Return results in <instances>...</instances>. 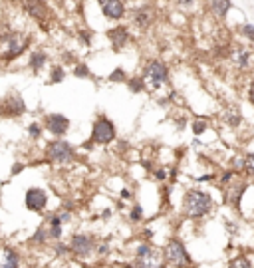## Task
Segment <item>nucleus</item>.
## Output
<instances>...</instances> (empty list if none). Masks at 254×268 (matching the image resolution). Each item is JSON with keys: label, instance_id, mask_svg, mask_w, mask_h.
Returning a JSON list of instances; mask_svg holds the SVG:
<instances>
[{"label": "nucleus", "instance_id": "obj_1", "mask_svg": "<svg viewBox=\"0 0 254 268\" xmlns=\"http://www.w3.org/2000/svg\"><path fill=\"white\" fill-rule=\"evenodd\" d=\"M215 208H217V203L209 191L198 189V187H191L185 191L183 201H181V210H183L185 219L202 221V219H207Z\"/></svg>", "mask_w": 254, "mask_h": 268}, {"label": "nucleus", "instance_id": "obj_2", "mask_svg": "<svg viewBox=\"0 0 254 268\" xmlns=\"http://www.w3.org/2000/svg\"><path fill=\"white\" fill-rule=\"evenodd\" d=\"M135 268H167L165 252L159 246H153L151 242H141L135 252H133V262Z\"/></svg>", "mask_w": 254, "mask_h": 268}, {"label": "nucleus", "instance_id": "obj_3", "mask_svg": "<svg viewBox=\"0 0 254 268\" xmlns=\"http://www.w3.org/2000/svg\"><path fill=\"white\" fill-rule=\"evenodd\" d=\"M163 252H165V260H167V266L171 268H193L195 266V260L191 256V252L187 250L185 242L177 237L169 238L163 246Z\"/></svg>", "mask_w": 254, "mask_h": 268}, {"label": "nucleus", "instance_id": "obj_4", "mask_svg": "<svg viewBox=\"0 0 254 268\" xmlns=\"http://www.w3.org/2000/svg\"><path fill=\"white\" fill-rule=\"evenodd\" d=\"M30 46V38L20 32H6L0 36V58L4 62H12Z\"/></svg>", "mask_w": 254, "mask_h": 268}, {"label": "nucleus", "instance_id": "obj_5", "mask_svg": "<svg viewBox=\"0 0 254 268\" xmlns=\"http://www.w3.org/2000/svg\"><path fill=\"white\" fill-rule=\"evenodd\" d=\"M143 82H145V88L149 89H161L163 86L169 84V68L165 62L161 60H151L147 62L145 70H143Z\"/></svg>", "mask_w": 254, "mask_h": 268}, {"label": "nucleus", "instance_id": "obj_6", "mask_svg": "<svg viewBox=\"0 0 254 268\" xmlns=\"http://www.w3.org/2000/svg\"><path fill=\"white\" fill-rule=\"evenodd\" d=\"M228 62L240 74H250L254 70V48L250 44H232Z\"/></svg>", "mask_w": 254, "mask_h": 268}, {"label": "nucleus", "instance_id": "obj_7", "mask_svg": "<svg viewBox=\"0 0 254 268\" xmlns=\"http://www.w3.org/2000/svg\"><path fill=\"white\" fill-rule=\"evenodd\" d=\"M46 159L52 161V163H70L74 159V147L70 141L66 139H56V141H50L46 145Z\"/></svg>", "mask_w": 254, "mask_h": 268}, {"label": "nucleus", "instance_id": "obj_8", "mask_svg": "<svg viewBox=\"0 0 254 268\" xmlns=\"http://www.w3.org/2000/svg\"><path fill=\"white\" fill-rule=\"evenodd\" d=\"M115 139V123L112 119H108L106 116H101L95 119L93 127H91V141L95 145H110Z\"/></svg>", "mask_w": 254, "mask_h": 268}, {"label": "nucleus", "instance_id": "obj_9", "mask_svg": "<svg viewBox=\"0 0 254 268\" xmlns=\"http://www.w3.org/2000/svg\"><path fill=\"white\" fill-rule=\"evenodd\" d=\"M93 250H97V240L89 235H82L76 233L70 240V252L78 258H87L93 254Z\"/></svg>", "mask_w": 254, "mask_h": 268}, {"label": "nucleus", "instance_id": "obj_10", "mask_svg": "<svg viewBox=\"0 0 254 268\" xmlns=\"http://www.w3.org/2000/svg\"><path fill=\"white\" fill-rule=\"evenodd\" d=\"M246 191H248V181L246 179H236L228 189H225L223 193H225V201H226V205L228 207H232L234 210H240V207H242V201H244V197H246Z\"/></svg>", "mask_w": 254, "mask_h": 268}, {"label": "nucleus", "instance_id": "obj_11", "mask_svg": "<svg viewBox=\"0 0 254 268\" xmlns=\"http://www.w3.org/2000/svg\"><path fill=\"white\" fill-rule=\"evenodd\" d=\"M24 112H26V103H24L20 93H12L6 99L0 101V116H4V118L22 116Z\"/></svg>", "mask_w": 254, "mask_h": 268}, {"label": "nucleus", "instance_id": "obj_12", "mask_svg": "<svg viewBox=\"0 0 254 268\" xmlns=\"http://www.w3.org/2000/svg\"><path fill=\"white\" fill-rule=\"evenodd\" d=\"M24 205L32 212H42L46 208V205H48V193L44 189H40V187H32L24 195Z\"/></svg>", "mask_w": 254, "mask_h": 268}, {"label": "nucleus", "instance_id": "obj_13", "mask_svg": "<svg viewBox=\"0 0 254 268\" xmlns=\"http://www.w3.org/2000/svg\"><path fill=\"white\" fill-rule=\"evenodd\" d=\"M22 6L42 28H46V20L50 16V10H48L44 0H22Z\"/></svg>", "mask_w": 254, "mask_h": 268}, {"label": "nucleus", "instance_id": "obj_14", "mask_svg": "<svg viewBox=\"0 0 254 268\" xmlns=\"http://www.w3.org/2000/svg\"><path fill=\"white\" fill-rule=\"evenodd\" d=\"M221 121H223V125L226 129L238 131L244 125V116H242V112L238 110L236 105H228V107H225L223 114H221Z\"/></svg>", "mask_w": 254, "mask_h": 268}, {"label": "nucleus", "instance_id": "obj_15", "mask_svg": "<svg viewBox=\"0 0 254 268\" xmlns=\"http://www.w3.org/2000/svg\"><path fill=\"white\" fill-rule=\"evenodd\" d=\"M44 125L52 135L60 137L70 129V119L66 116H62V114H48L44 118Z\"/></svg>", "mask_w": 254, "mask_h": 268}, {"label": "nucleus", "instance_id": "obj_16", "mask_svg": "<svg viewBox=\"0 0 254 268\" xmlns=\"http://www.w3.org/2000/svg\"><path fill=\"white\" fill-rule=\"evenodd\" d=\"M101 12L110 20H121L125 16V4L123 0H99Z\"/></svg>", "mask_w": 254, "mask_h": 268}, {"label": "nucleus", "instance_id": "obj_17", "mask_svg": "<svg viewBox=\"0 0 254 268\" xmlns=\"http://www.w3.org/2000/svg\"><path fill=\"white\" fill-rule=\"evenodd\" d=\"M131 20H133V24L137 28L147 30L151 24H153V20H155V10L151 8V6H139L137 10H133Z\"/></svg>", "mask_w": 254, "mask_h": 268}, {"label": "nucleus", "instance_id": "obj_18", "mask_svg": "<svg viewBox=\"0 0 254 268\" xmlns=\"http://www.w3.org/2000/svg\"><path fill=\"white\" fill-rule=\"evenodd\" d=\"M108 38L112 40V44H113V50L115 52H121L123 48H125V44L129 42V30H127V26H115V28H112V30H108Z\"/></svg>", "mask_w": 254, "mask_h": 268}, {"label": "nucleus", "instance_id": "obj_19", "mask_svg": "<svg viewBox=\"0 0 254 268\" xmlns=\"http://www.w3.org/2000/svg\"><path fill=\"white\" fill-rule=\"evenodd\" d=\"M20 254L10 246H0V268H18Z\"/></svg>", "mask_w": 254, "mask_h": 268}, {"label": "nucleus", "instance_id": "obj_20", "mask_svg": "<svg viewBox=\"0 0 254 268\" xmlns=\"http://www.w3.org/2000/svg\"><path fill=\"white\" fill-rule=\"evenodd\" d=\"M209 8H211V14H213L217 20H225L226 14H228L230 8H232V0H211Z\"/></svg>", "mask_w": 254, "mask_h": 268}, {"label": "nucleus", "instance_id": "obj_21", "mask_svg": "<svg viewBox=\"0 0 254 268\" xmlns=\"http://www.w3.org/2000/svg\"><path fill=\"white\" fill-rule=\"evenodd\" d=\"M225 268H254V256H250L246 252H238L232 258H228Z\"/></svg>", "mask_w": 254, "mask_h": 268}, {"label": "nucleus", "instance_id": "obj_22", "mask_svg": "<svg viewBox=\"0 0 254 268\" xmlns=\"http://www.w3.org/2000/svg\"><path fill=\"white\" fill-rule=\"evenodd\" d=\"M236 179H240V175H238L232 167H226V169H223V171L219 173V179H217V181H219V185H221L223 189H228Z\"/></svg>", "mask_w": 254, "mask_h": 268}, {"label": "nucleus", "instance_id": "obj_23", "mask_svg": "<svg viewBox=\"0 0 254 268\" xmlns=\"http://www.w3.org/2000/svg\"><path fill=\"white\" fill-rule=\"evenodd\" d=\"M46 64H48V54L44 50H34L32 56H30V68L34 72H40Z\"/></svg>", "mask_w": 254, "mask_h": 268}, {"label": "nucleus", "instance_id": "obj_24", "mask_svg": "<svg viewBox=\"0 0 254 268\" xmlns=\"http://www.w3.org/2000/svg\"><path fill=\"white\" fill-rule=\"evenodd\" d=\"M209 129H211V123H209V119H207V118H195V119L191 121V131H193V135H195V137L205 135Z\"/></svg>", "mask_w": 254, "mask_h": 268}, {"label": "nucleus", "instance_id": "obj_25", "mask_svg": "<svg viewBox=\"0 0 254 268\" xmlns=\"http://www.w3.org/2000/svg\"><path fill=\"white\" fill-rule=\"evenodd\" d=\"M238 34H240L242 40H246V44H254V24H250V22L240 24Z\"/></svg>", "mask_w": 254, "mask_h": 268}, {"label": "nucleus", "instance_id": "obj_26", "mask_svg": "<svg viewBox=\"0 0 254 268\" xmlns=\"http://www.w3.org/2000/svg\"><path fill=\"white\" fill-rule=\"evenodd\" d=\"M50 240V233H48V225H44V227H40L34 235H32V242L34 244H44V242H48Z\"/></svg>", "mask_w": 254, "mask_h": 268}, {"label": "nucleus", "instance_id": "obj_27", "mask_svg": "<svg viewBox=\"0 0 254 268\" xmlns=\"http://www.w3.org/2000/svg\"><path fill=\"white\" fill-rule=\"evenodd\" d=\"M64 78H66V70L62 66H54L52 70H50V82L52 84H60Z\"/></svg>", "mask_w": 254, "mask_h": 268}, {"label": "nucleus", "instance_id": "obj_28", "mask_svg": "<svg viewBox=\"0 0 254 268\" xmlns=\"http://www.w3.org/2000/svg\"><path fill=\"white\" fill-rule=\"evenodd\" d=\"M127 86H129V89H131L133 93H139V91H143V89H145V82H143V78H131V80H127Z\"/></svg>", "mask_w": 254, "mask_h": 268}, {"label": "nucleus", "instance_id": "obj_29", "mask_svg": "<svg viewBox=\"0 0 254 268\" xmlns=\"http://www.w3.org/2000/svg\"><path fill=\"white\" fill-rule=\"evenodd\" d=\"M129 219H131V223H141L143 221V207L141 205H133V208L129 212Z\"/></svg>", "mask_w": 254, "mask_h": 268}, {"label": "nucleus", "instance_id": "obj_30", "mask_svg": "<svg viewBox=\"0 0 254 268\" xmlns=\"http://www.w3.org/2000/svg\"><path fill=\"white\" fill-rule=\"evenodd\" d=\"M74 76H76V78H87V76H89L87 64H78V66L74 68Z\"/></svg>", "mask_w": 254, "mask_h": 268}, {"label": "nucleus", "instance_id": "obj_31", "mask_svg": "<svg viewBox=\"0 0 254 268\" xmlns=\"http://www.w3.org/2000/svg\"><path fill=\"white\" fill-rule=\"evenodd\" d=\"M110 80H112V82H127V76H125V72H123L121 68H117V70H113V72L110 74Z\"/></svg>", "mask_w": 254, "mask_h": 268}, {"label": "nucleus", "instance_id": "obj_32", "mask_svg": "<svg viewBox=\"0 0 254 268\" xmlns=\"http://www.w3.org/2000/svg\"><path fill=\"white\" fill-rule=\"evenodd\" d=\"M217 179H219V175H217V173H205V175L195 177V181H197V183H211V181H217Z\"/></svg>", "mask_w": 254, "mask_h": 268}, {"label": "nucleus", "instance_id": "obj_33", "mask_svg": "<svg viewBox=\"0 0 254 268\" xmlns=\"http://www.w3.org/2000/svg\"><path fill=\"white\" fill-rule=\"evenodd\" d=\"M48 233H50V238L58 240V238H62L64 229H62V227H52V225H48Z\"/></svg>", "mask_w": 254, "mask_h": 268}, {"label": "nucleus", "instance_id": "obj_34", "mask_svg": "<svg viewBox=\"0 0 254 268\" xmlns=\"http://www.w3.org/2000/svg\"><path fill=\"white\" fill-rule=\"evenodd\" d=\"M246 99H248V103L254 107V80H248V86H246Z\"/></svg>", "mask_w": 254, "mask_h": 268}, {"label": "nucleus", "instance_id": "obj_35", "mask_svg": "<svg viewBox=\"0 0 254 268\" xmlns=\"http://www.w3.org/2000/svg\"><path fill=\"white\" fill-rule=\"evenodd\" d=\"M28 133H30V137L38 139V137L42 135V129H40V125H38V123H30V125H28Z\"/></svg>", "mask_w": 254, "mask_h": 268}, {"label": "nucleus", "instance_id": "obj_36", "mask_svg": "<svg viewBox=\"0 0 254 268\" xmlns=\"http://www.w3.org/2000/svg\"><path fill=\"white\" fill-rule=\"evenodd\" d=\"M195 2H197V0H175V4H177L179 8H183V10L193 8V6H195Z\"/></svg>", "mask_w": 254, "mask_h": 268}, {"label": "nucleus", "instance_id": "obj_37", "mask_svg": "<svg viewBox=\"0 0 254 268\" xmlns=\"http://www.w3.org/2000/svg\"><path fill=\"white\" fill-rule=\"evenodd\" d=\"M97 252H99L101 256H106V254L110 252V246H108L106 242H97Z\"/></svg>", "mask_w": 254, "mask_h": 268}, {"label": "nucleus", "instance_id": "obj_38", "mask_svg": "<svg viewBox=\"0 0 254 268\" xmlns=\"http://www.w3.org/2000/svg\"><path fill=\"white\" fill-rule=\"evenodd\" d=\"M155 179H157V181H165V179H167V171H165V169H157V171H155Z\"/></svg>", "mask_w": 254, "mask_h": 268}, {"label": "nucleus", "instance_id": "obj_39", "mask_svg": "<svg viewBox=\"0 0 254 268\" xmlns=\"http://www.w3.org/2000/svg\"><path fill=\"white\" fill-rule=\"evenodd\" d=\"M56 252L62 256V254H66V252H70V246H66V244H56Z\"/></svg>", "mask_w": 254, "mask_h": 268}, {"label": "nucleus", "instance_id": "obj_40", "mask_svg": "<svg viewBox=\"0 0 254 268\" xmlns=\"http://www.w3.org/2000/svg\"><path fill=\"white\" fill-rule=\"evenodd\" d=\"M22 169H24V165H22V163H16V165H12V175H18Z\"/></svg>", "mask_w": 254, "mask_h": 268}, {"label": "nucleus", "instance_id": "obj_41", "mask_svg": "<svg viewBox=\"0 0 254 268\" xmlns=\"http://www.w3.org/2000/svg\"><path fill=\"white\" fill-rule=\"evenodd\" d=\"M80 38H82L85 44H89V34H87V30H82V32H80Z\"/></svg>", "mask_w": 254, "mask_h": 268}, {"label": "nucleus", "instance_id": "obj_42", "mask_svg": "<svg viewBox=\"0 0 254 268\" xmlns=\"http://www.w3.org/2000/svg\"><path fill=\"white\" fill-rule=\"evenodd\" d=\"M131 195H133V193H131L129 189H123V191H121V197H123V199H131Z\"/></svg>", "mask_w": 254, "mask_h": 268}, {"label": "nucleus", "instance_id": "obj_43", "mask_svg": "<svg viewBox=\"0 0 254 268\" xmlns=\"http://www.w3.org/2000/svg\"><path fill=\"white\" fill-rule=\"evenodd\" d=\"M8 2H20L22 4V0H8Z\"/></svg>", "mask_w": 254, "mask_h": 268}, {"label": "nucleus", "instance_id": "obj_44", "mask_svg": "<svg viewBox=\"0 0 254 268\" xmlns=\"http://www.w3.org/2000/svg\"><path fill=\"white\" fill-rule=\"evenodd\" d=\"M252 212H254V205H252Z\"/></svg>", "mask_w": 254, "mask_h": 268}]
</instances>
